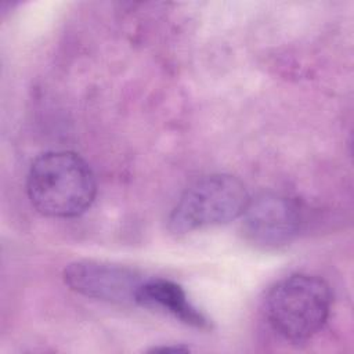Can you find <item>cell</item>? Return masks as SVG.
I'll list each match as a JSON object with an SVG mask.
<instances>
[{
	"instance_id": "cell-1",
	"label": "cell",
	"mask_w": 354,
	"mask_h": 354,
	"mask_svg": "<svg viewBox=\"0 0 354 354\" xmlns=\"http://www.w3.org/2000/svg\"><path fill=\"white\" fill-rule=\"evenodd\" d=\"M26 191L33 207L54 218L84 213L97 194L88 163L71 151H50L37 156L29 169Z\"/></svg>"
},
{
	"instance_id": "cell-2",
	"label": "cell",
	"mask_w": 354,
	"mask_h": 354,
	"mask_svg": "<svg viewBox=\"0 0 354 354\" xmlns=\"http://www.w3.org/2000/svg\"><path fill=\"white\" fill-rule=\"evenodd\" d=\"M330 307L332 292L322 278L292 274L268 290L264 314L279 336L290 342H304L322 329Z\"/></svg>"
},
{
	"instance_id": "cell-3",
	"label": "cell",
	"mask_w": 354,
	"mask_h": 354,
	"mask_svg": "<svg viewBox=\"0 0 354 354\" xmlns=\"http://www.w3.org/2000/svg\"><path fill=\"white\" fill-rule=\"evenodd\" d=\"M250 201L243 183L231 174H210L194 181L169 216L173 234L227 224L241 217Z\"/></svg>"
},
{
	"instance_id": "cell-4",
	"label": "cell",
	"mask_w": 354,
	"mask_h": 354,
	"mask_svg": "<svg viewBox=\"0 0 354 354\" xmlns=\"http://www.w3.org/2000/svg\"><path fill=\"white\" fill-rule=\"evenodd\" d=\"M242 217L248 241L264 249L289 243L297 235L301 224L299 203L275 192H264L250 199Z\"/></svg>"
},
{
	"instance_id": "cell-5",
	"label": "cell",
	"mask_w": 354,
	"mask_h": 354,
	"mask_svg": "<svg viewBox=\"0 0 354 354\" xmlns=\"http://www.w3.org/2000/svg\"><path fill=\"white\" fill-rule=\"evenodd\" d=\"M65 283L86 297L129 304L136 303L137 292L145 278L137 271L94 260H79L64 268Z\"/></svg>"
},
{
	"instance_id": "cell-6",
	"label": "cell",
	"mask_w": 354,
	"mask_h": 354,
	"mask_svg": "<svg viewBox=\"0 0 354 354\" xmlns=\"http://www.w3.org/2000/svg\"><path fill=\"white\" fill-rule=\"evenodd\" d=\"M136 303L162 310L181 322L198 328L209 329L210 322L205 314L188 299L185 290L176 282L165 278H148L137 292Z\"/></svg>"
},
{
	"instance_id": "cell-7",
	"label": "cell",
	"mask_w": 354,
	"mask_h": 354,
	"mask_svg": "<svg viewBox=\"0 0 354 354\" xmlns=\"http://www.w3.org/2000/svg\"><path fill=\"white\" fill-rule=\"evenodd\" d=\"M152 351H173V353H178V351H189L188 347L184 346H165V347H153Z\"/></svg>"
}]
</instances>
